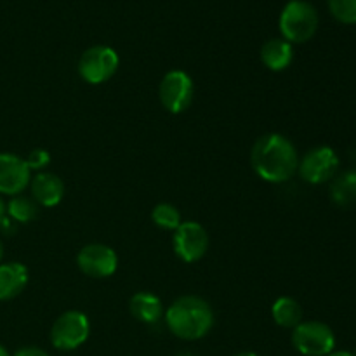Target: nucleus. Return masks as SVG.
I'll return each mask as SVG.
<instances>
[{"label": "nucleus", "mask_w": 356, "mask_h": 356, "mask_svg": "<svg viewBox=\"0 0 356 356\" xmlns=\"http://www.w3.org/2000/svg\"><path fill=\"white\" fill-rule=\"evenodd\" d=\"M250 165L256 176L266 183H287L298 172L299 153L291 139L278 132H270L254 143Z\"/></svg>", "instance_id": "f257e3e1"}, {"label": "nucleus", "mask_w": 356, "mask_h": 356, "mask_svg": "<svg viewBox=\"0 0 356 356\" xmlns=\"http://www.w3.org/2000/svg\"><path fill=\"white\" fill-rule=\"evenodd\" d=\"M167 329L183 341H198L214 327V312L205 299L198 296H181L165 309Z\"/></svg>", "instance_id": "f03ea898"}, {"label": "nucleus", "mask_w": 356, "mask_h": 356, "mask_svg": "<svg viewBox=\"0 0 356 356\" xmlns=\"http://www.w3.org/2000/svg\"><path fill=\"white\" fill-rule=\"evenodd\" d=\"M278 26L289 44H305L318 30V13L306 0H291L282 9Z\"/></svg>", "instance_id": "7ed1b4c3"}, {"label": "nucleus", "mask_w": 356, "mask_h": 356, "mask_svg": "<svg viewBox=\"0 0 356 356\" xmlns=\"http://www.w3.org/2000/svg\"><path fill=\"white\" fill-rule=\"evenodd\" d=\"M292 346L302 356H327L336 348V336L327 323L309 320L292 329Z\"/></svg>", "instance_id": "20e7f679"}, {"label": "nucleus", "mask_w": 356, "mask_h": 356, "mask_svg": "<svg viewBox=\"0 0 356 356\" xmlns=\"http://www.w3.org/2000/svg\"><path fill=\"white\" fill-rule=\"evenodd\" d=\"M90 334V322L86 313L70 309L59 315L51 329V343L59 351H73L82 346Z\"/></svg>", "instance_id": "39448f33"}, {"label": "nucleus", "mask_w": 356, "mask_h": 356, "mask_svg": "<svg viewBox=\"0 0 356 356\" xmlns=\"http://www.w3.org/2000/svg\"><path fill=\"white\" fill-rule=\"evenodd\" d=\"M120 58L117 51L108 45H94L89 47L79 61V73L90 86H99L108 82L117 73Z\"/></svg>", "instance_id": "423d86ee"}, {"label": "nucleus", "mask_w": 356, "mask_h": 356, "mask_svg": "<svg viewBox=\"0 0 356 356\" xmlns=\"http://www.w3.org/2000/svg\"><path fill=\"white\" fill-rule=\"evenodd\" d=\"M195 96V86L191 76L183 70H172L165 73L159 86V97L162 106L169 113L179 115L190 108Z\"/></svg>", "instance_id": "0eeeda50"}, {"label": "nucleus", "mask_w": 356, "mask_h": 356, "mask_svg": "<svg viewBox=\"0 0 356 356\" xmlns=\"http://www.w3.org/2000/svg\"><path fill=\"white\" fill-rule=\"evenodd\" d=\"M339 170V156L330 146H316L299 159L298 174L309 184H323L334 179Z\"/></svg>", "instance_id": "6e6552de"}, {"label": "nucleus", "mask_w": 356, "mask_h": 356, "mask_svg": "<svg viewBox=\"0 0 356 356\" xmlns=\"http://www.w3.org/2000/svg\"><path fill=\"white\" fill-rule=\"evenodd\" d=\"M172 249L183 263H197L209 250L207 229L197 221H183L174 232Z\"/></svg>", "instance_id": "1a4fd4ad"}, {"label": "nucleus", "mask_w": 356, "mask_h": 356, "mask_svg": "<svg viewBox=\"0 0 356 356\" xmlns=\"http://www.w3.org/2000/svg\"><path fill=\"white\" fill-rule=\"evenodd\" d=\"M76 266L90 278H108L118 268V256L104 243H89L76 254Z\"/></svg>", "instance_id": "9d476101"}, {"label": "nucleus", "mask_w": 356, "mask_h": 356, "mask_svg": "<svg viewBox=\"0 0 356 356\" xmlns=\"http://www.w3.org/2000/svg\"><path fill=\"white\" fill-rule=\"evenodd\" d=\"M30 181L31 170L26 160L14 153H0V195H21Z\"/></svg>", "instance_id": "9b49d317"}, {"label": "nucleus", "mask_w": 356, "mask_h": 356, "mask_svg": "<svg viewBox=\"0 0 356 356\" xmlns=\"http://www.w3.org/2000/svg\"><path fill=\"white\" fill-rule=\"evenodd\" d=\"M31 197L42 207H56L61 204L65 197V183L58 174L52 172H38L31 177Z\"/></svg>", "instance_id": "f8f14e48"}, {"label": "nucleus", "mask_w": 356, "mask_h": 356, "mask_svg": "<svg viewBox=\"0 0 356 356\" xmlns=\"http://www.w3.org/2000/svg\"><path fill=\"white\" fill-rule=\"evenodd\" d=\"M28 285V268L24 264L3 263L0 264V301H10L17 298Z\"/></svg>", "instance_id": "ddd939ff"}, {"label": "nucleus", "mask_w": 356, "mask_h": 356, "mask_svg": "<svg viewBox=\"0 0 356 356\" xmlns=\"http://www.w3.org/2000/svg\"><path fill=\"white\" fill-rule=\"evenodd\" d=\"M294 47L284 38H270L261 47V61L270 72H284L292 65Z\"/></svg>", "instance_id": "4468645a"}, {"label": "nucleus", "mask_w": 356, "mask_h": 356, "mask_svg": "<svg viewBox=\"0 0 356 356\" xmlns=\"http://www.w3.org/2000/svg\"><path fill=\"white\" fill-rule=\"evenodd\" d=\"M129 309L136 320L143 323H159L163 316V306L159 296L152 292H138L129 301Z\"/></svg>", "instance_id": "2eb2a0df"}, {"label": "nucleus", "mask_w": 356, "mask_h": 356, "mask_svg": "<svg viewBox=\"0 0 356 356\" xmlns=\"http://www.w3.org/2000/svg\"><path fill=\"white\" fill-rule=\"evenodd\" d=\"M330 200L339 207H348L356 202V169L336 174L330 181Z\"/></svg>", "instance_id": "dca6fc26"}, {"label": "nucleus", "mask_w": 356, "mask_h": 356, "mask_svg": "<svg viewBox=\"0 0 356 356\" xmlns=\"http://www.w3.org/2000/svg\"><path fill=\"white\" fill-rule=\"evenodd\" d=\"M271 316L282 329H294L302 322V308L294 298L282 296L271 306Z\"/></svg>", "instance_id": "f3484780"}, {"label": "nucleus", "mask_w": 356, "mask_h": 356, "mask_svg": "<svg viewBox=\"0 0 356 356\" xmlns=\"http://www.w3.org/2000/svg\"><path fill=\"white\" fill-rule=\"evenodd\" d=\"M38 214V204L33 198L16 195L10 198L9 204L6 205V216L13 219L17 225H28L33 221Z\"/></svg>", "instance_id": "a211bd4d"}, {"label": "nucleus", "mask_w": 356, "mask_h": 356, "mask_svg": "<svg viewBox=\"0 0 356 356\" xmlns=\"http://www.w3.org/2000/svg\"><path fill=\"white\" fill-rule=\"evenodd\" d=\"M152 221L159 228L167 229V232H176L181 222H183V219H181V212L177 211L176 205L162 202V204H156L153 207Z\"/></svg>", "instance_id": "6ab92c4d"}, {"label": "nucleus", "mask_w": 356, "mask_h": 356, "mask_svg": "<svg viewBox=\"0 0 356 356\" xmlns=\"http://www.w3.org/2000/svg\"><path fill=\"white\" fill-rule=\"evenodd\" d=\"M329 10L339 23L356 24V0H329Z\"/></svg>", "instance_id": "aec40b11"}, {"label": "nucleus", "mask_w": 356, "mask_h": 356, "mask_svg": "<svg viewBox=\"0 0 356 356\" xmlns=\"http://www.w3.org/2000/svg\"><path fill=\"white\" fill-rule=\"evenodd\" d=\"M24 160H26L30 170H38V172H44V169H47V165L51 163V153L44 148H35V149H31L30 155H28Z\"/></svg>", "instance_id": "412c9836"}, {"label": "nucleus", "mask_w": 356, "mask_h": 356, "mask_svg": "<svg viewBox=\"0 0 356 356\" xmlns=\"http://www.w3.org/2000/svg\"><path fill=\"white\" fill-rule=\"evenodd\" d=\"M14 356H51L47 351L40 350V348H35V346H26V348H21L17 350Z\"/></svg>", "instance_id": "4be33fe9"}, {"label": "nucleus", "mask_w": 356, "mask_h": 356, "mask_svg": "<svg viewBox=\"0 0 356 356\" xmlns=\"http://www.w3.org/2000/svg\"><path fill=\"white\" fill-rule=\"evenodd\" d=\"M327 356H355V353H351V351H332Z\"/></svg>", "instance_id": "5701e85b"}, {"label": "nucleus", "mask_w": 356, "mask_h": 356, "mask_svg": "<svg viewBox=\"0 0 356 356\" xmlns=\"http://www.w3.org/2000/svg\"><path fill=\"white\" fill-rule=\"evenodd\" d=\"M3 218H6V204H3L2 197H0V222L3 221Z\"/></svg>", "instance_id": "b1692460"}, {"label": "nucleus", "mask_w": 356, "mask_h": 356, "mask_svg": "<svg viewBox=\"0 0 356 356\" xmlns=\"http://www.w3.org/2000/svg\"><path fill=\"white\" fill-rule=\"evenodd\" d=\"M235 356H259L257 353H252V351H243V353H238Z\"/></svg>", "instance_id": "393cba45"}, {"label": "nucleus", "mask_w": 356, "mask_h": 356, "mask_svg": "<svg viewBox=\"0 0 356 356\" xmlns=\"http://www.w3.org/2000/svg\"><path fill=\"white\" fill-rule=\"evenodd\" d=\"M0 356H10V353H9V351H7V350H6V348H3V346H2V344H0Z\"/></svg>", "instance_id": "a878e982"}, {"label": "nucleus", "mask_w": 356, "mask_h": 356, "mask_svg": "<svg viewBox=\"0 0 356 356\" xmlns=\"http://www.w3.org/2000/svg\"><path fill=\"white\" fill-rule=\"evenodd\" d=\"M2 256H3V245H2V240H0V261H2Z\"/></svg>", "instance_id": "bb28decb"}, {"label": "nucleus", "mask_w": 356, "mask_h": 356, "mask_svg": "<svg viewBox=\"0 0 356 356\" xmlns=\"http://www.w3.org/2000/svg\"><path fill=\"white\" fill-rule=\"evenodd\" d=\"M177 356H195V355H191V353H181V355H177Z\"/></svg>", "instance_id": "cd10ccee"}, {"label": "nucleus", "mask_w": 356, "mask_h": 356, "mask_svg": "<svg viewBox=\"0 0 356 356\" xmlns=\"http://www.w3.org/2000/svg\"><path fill=\"white\" fill-rule=\"evenodd\" d=\"M355 356H356V351H355Z\"/></svg>", "instance_id": "c85d7f7f"}]
</instances>
